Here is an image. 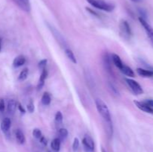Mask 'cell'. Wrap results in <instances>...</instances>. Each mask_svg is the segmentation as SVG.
Segmentation results:
<instances>
[{
  "instance_id": "obj_7",
  "label": "cell",
  "mask_w": 153,
  "mask_h": 152,
  "mask_svg": "<svg viewBox=\"0 0 153 152\" xmlns=\"http://www.w3.org/2000/svg\"><path fill=\"white\" fill-rule=\"evenodd\" d=\"M134 104H135L136 107L138 109H140L142 111L145 112V113H150V114L153 115V108L150 107L149 106H148L144 101H134Z\"/></svg>"
},
{
  "instance_id": "obj_25",
  "label": "cell",
  "mask_w": 153,
  "mask_h": 152,
  "mask_svg": "<svg viewBox=\"0 0 153 152\" xmlns=\"http://www.w3.org/2000/svg\"><path fill=\"white\" fill-rule=\"evenodd\" d=\"M32 135L34 138L37 139H40V137H42V132L40 129L38 128H34L32 131Z\"/></svg>"
},
{
  "instance_id": "obj_15",
  "label": "cell",
  "mask_w": 153,
  "mask_h": 152,
  "mask_svg": "<svg viewBox=\"0 0 153 152\" xmlns=\"http://www.w3.org/2000/svg\"><path fill=\"white\" fill-rule=\"evenodd\" d=\"M120 70V72L126 76H128V77H134V75H135L134 71L129 66L125 65V64H123V66L121 67V69Z\"/></svg>"
},
{
  "instance_id": "obj_31",
  "label": "cell",
  "mask_w": 153,
  "mask_h": 152,
  "mask_svg": "<svg viewBox=\"0 0 153 152\" xmlns=\"http://www.w3.org/2000/svg\"><path fill=\"white\" fill-rule=\"evenodd\" d=\"M17 108H18V110H19V112L22 113V114H25V110L24 109V107H22V105H21V104H19H19H17Z\"/></svg>"
},
{
  "instance_id": "obj_29",
  "label": "cell",
  "mask_w": 153,
  "mask_h": 152,
  "mask_svg": "<svg viewBox=\"0 0 153 152\" xmlns=\"http://www.w3.org/2000/svg\"><path fill=\"white\" fill-rule=\"evenodd\" d=\"M5 110V104H4V101L3 99H0V112L3 113Z\"/></svg>"
},
{
  "instance_id": "obj_6",
  "label": "cell",
  "mask_w": 153,
  "mask_h": 152,
  "mask_svg": "<svg viewBox=\"0 0 153 152\" xmlns=\"http://www.w3.org/2000/svg\"><path fill=\"white\" fill-rule=\"evenodd\" d=\"M139 21H140V24H141L142 26L143 27V28H144L145 31H146L149 40H150L151 42L153 43V28L147 22H146V19L140 17V16L139 17Z\"/></svg>"
},
{
  "instance_id": "obj_36",
  "label": "cell",
  "mask_w": 153,
  "mask_h": 152,
  "mask_svg": "<svg viewBox=\"0 0 153 152\" xmlns=\"http://www.w3.org/2000/svg\"><path fill=\"white\" fill-rule=\"evenodd\" d=\"M102 152H106V151L104 148H102Z\"/></svg>"
},
{
  "instance_id": "obj_11",
  "label": "cell",
  "mask_w": 153,
  "mask_h": 152,
  "mask_svg": "<svg viewBox=\"0 0 153 152\" xmlns=\"http://www.w3.org/2000/svg\"><path fill=\"white\" fill-rule=\"evenodd\" d=\"M11 126V121L9 118H4L1 122V130L4 133L8 132Z\"/></svg>"
},
{
  "instance_id": "obj_8",
  "label": "cell",
  "mask_w": 153,
  "mask_h": 152,
  "mask_svg": "<svg viewBox=\"0 0 153 152\" xmlns=\"http://www.w3.org/2000/svg\"><path fill=\"white\" fill-rule=\"evenodd\" d=\"M13 1L24 11L29 12L31 10L29 0H13Z\"/></svg>"
},
{
  "instance_id": "obj_17",
  "label": "cell",
  "mask_w": 153,
  "mask_h": 152,
  "mask_svg": "<svg viewBox=\"0 0 153 152\" xmlns=\"http://www.w3.org/2000/svg\"><path fill=\"white\" fill-rule=\"evenodd\" d=\"M111 58L108 55V54L105 53L103 56V63H104V65L105 66V69L108 72L111 71Z\"/></svg>"
},
{
  "instance_id": "obj_16",
  "label": "cell",
  "mask_w": 153,
  "mask_h": 152,
  "mask_svg": "<svg viewBox=\"0 0 153 152\" xmlns=\"http://www.w3.org/2000/svg\"><path fill=\"white\" fill-rule=\"evenodd\" d=\"M16 107H17V103H16V101L13 99H10L8 101V103H7V112L10 114H13L15 113V111H16Z\"/></svg>"
},
{
  "instance_id": "obj_32",
  "label": "cell",
  "mask_w": 153,
  "mask_h": 152,
  "mask_svg": "<svg viewBox=\"0 0 153 152\" xmlns=\"http://www.w3.org/2000/svg\"><path fill=\"white\" fill-rule=\"evenodd\" d=\"M143 101H144L148 106H149V107L153 108V99H146Z\"/></svg>"
},
{
  "instance_id": "obj_2",
  "label": "cell",
  "mask_w": 153,
  "mask_h": 152,
  "mask_svg": "<svg viewBox=\"0 0 153 152\" xmlns=\"http://www.w3.org/2000/svg\"><path fill=\"white\" fill-rule=\"evenodd\" d=\"M86 1L93 7L106 12H111L115 8V5L113 3L108 2L105 0H86Z\"/></svg>"
},
{
  "instance_id": "obj_4",
  "label": "cell",
  "mask_w": 153,
  "mask_h": 152,
  "mask_svg": "<svg viewBox=\"0 0 153 152\" xmlns=\"http://www.w3.org/2000/svg\"><path fill=\"white\" fill-rule=\"evenodd\" d=\"M125 80L127 84H128V86H129L130 89H131V90L134 94H136V95H140V94L143 93V88L140 86V83H137L136 80L131 78H126Z\"/></svg>"
},
{
  "instance_id": "obj_19",
  "label": "cell",
  "mask_w": 153,
  "mask_h": 152,
  "mask_svg": "<svg viewBox=\"0 0 153 152\" xmlns=\"http://www.w3.org/2000/svg\"><path fill=\"white\" fill-rule=\"evenodd\" d=\"M51 148L53 151L58 152L61 149V139L59 138H55L51 142Z\"/></svg>"
},
{
  "instance_id": "obj_21",
  "label": "cell",
  "mask_w": 153,
  "mask_h": 152,
  "mask_svg": "<svg viewBox=\"0 0 153 152\" xmlns=\"http://www.w3.org/2000/svg\"><path fill=\"white\" fill-rule=\"evenodd\" d=\"M49 28H50V29H51V31H52V32L54 34V36H55V37H56L57 40H58V41H59L60 44L62 45V43H63V44L65 45V40H64V38H63V37H62V36H61V34H60V33L58 32V31H57V30H55V28H52V27L49 26Z\"/></svg>"
},
{
  "instance_id": "obj_5",
  "label": "cell",
  "mask_w": 153,
  "mask_h": 152,
  "mask_svg": "<svg viewBox=\"0 0 153 152\" xmlns=\"http://www.w3.org/2000/svg\"><path fill=\"white\" fill-rule=\"evenodd\" d=\"M82 144L87 152H94L95 149V143L92 137L89 135H85L82 139Z\"/></svg>"
},
{
  "instance_id": "obj_20",
  "label": "cell",
  "mask_w": 153,
  "mask_h": 152,
  "mask_svg": "<svg viewBox=\"0 0 153 152\" xmlns=\"http://www.w3.org/2000/svg\"><path fill=\"white\" fill-rule=\"evenodd\" d=\"M51 101H52V98H51L50 94L49 92H44L41 98L42 104H43L44 106H48L50 104Z\"/></svg>"
},
{
  "instance_id": "obj_35",
  "label": "cell",
  "mask_w": 153,
  "mask_h": 152,
  "mask_svg": "<svg viewBox=\"0 0 153 152\" xmlns=\"http://www.w3.org/2000/svg\"><path fill=\"white\" fill-rule=\"evenodd\" d=\"M131 1H133V2H135V3H139V2H141V1H143V0H131Z\"/></svg>"
},
{
  "instance_id": "obj_9",
  "label": "cell",
  "mask_w": 153,
  "mask_h": 152,
  "mask_svg": "<svg viewBox=\"0 0 153 152\" xmlns=\"http://www.w3.org/2000/svg\"><path fill=\"white\" fill-rule=\"evenodd\" d=\"M137 72L139 75L144 77H153V69H146L143 68H137Z\"/></svg>"
},
{
  "instance_id": "obj_37",
  "label": "cell",
  "mask_w": 153,
  "mask_h": 152,
  "mask_svg": "<svg viewBox=\"0 0 153 152\" xmlns=\"http://www.w3.org/2000/svg\"></svg>"
},
{
  "instance_id": "obj_22",
  "label": "cell",
  "mask_w": 153,
  "mask_h": 152,
  "mask_svg": "<svg viewBox=\"0 0 153 152\" xmlns=\"http://www.w3.org/2000/svg\"><path fill=\"white\" fill-rule=\"evenodd\" d=\"M28 68L23 69L20 72L19 76H18V80H21V81H22V80H25V79L28 77Z\"/></svg>"
},
{
  "instance_id": "obj_18",
  "label": "cell",
  "mask_w": 153,
  "mask_h": 152,
  "mask_svg": "<svg viewBox=\"0 0 153 152\" xmlns=\"http://www.w3.org/2000/svg\"><path fill=\"white\" fill-rule=\"evenodd\" d=\"M64 52H65L66 56L67 57V58H68L72 63H73L74 64L77 63V60H76V56H75L74 53H73V51H72L71 49H68V48H66Z\"/></svg>"
},
{
  "instance_id": "obj_26",
  "label": "cell",
  "mask_w": 153,
  "mask_h": 152,
  "mask_svg": "<svg viewBox=\"0 0 153 152\" xmlns=\"http://www.w3.org/2000/svg\"><path fill=\"white\" fill-rule=\"evenodd\" d=\"M79 145H80V142H79V140L78 138H75L74 140H73V150L74 151L78 150L79 147Z\"/></svg>"
},
{
  "instance_id": "obj_33",
  "label": "cell",
  "mask_w": 153,
  "mask_h": 152,
  "mask_svg": "<svg viewBox=\"0 0 153 152\" xmlns=\"http://www.w3.org/2000/svg\"><path fill=\"white\" fill-rule=\"evenodd\" d=\"M39 140H40V142L41 143V144H43V145H47V140H46V139L43 136H42Z\"/></svg>"
},
{
  "instance_id": "obj_13",
  "label": "cell",
  "mask_w": 153,
  "mask_h": 152,
  "mask_svg": "<svg viewBox=\"0 0 153 152\" xmlns=\"http://www.w3.org/2000/svg\"><path fill=\"white\" fill-rule=\"evenodd\" d=\"M15 137H16V142L19 145H23L25 142V137L20 129H17L15 131Z\"/></svg>"
},
{
  "instance_id": "obj_27",
  "label": "cell",
  "mask_w": 153,
  "mask_h": 152,
  "mask_svg": "<svg viewBox=\"0 0 153 152\" xmlns=\"http://www.w3.org/2000/svg\"><path fill=\"white\" fill-rule=\"evenodd\" d=\"M46 64H47V60L46 59L41 60V61L38 63L39 69H42V70L44 69H46Z\"/></svg>"
},
{
  "instance_id": "obj_28",
  "label": "cell",
  "mask_w": 153,
  "mask_h": 152,
  "mask_svg": "<svg viewBox=\"0 0 153 152\" xmlns=\"http://www.w3.org/2000/svg\"><path fill=\"white\" fill-rule=\"evenodd\" d=\"M27 110L31 113H32L34 111V104L32 101H30L29 103L28 104V105H27Z\"/></svg>"
},
{
  "instance_id": "obj_10",
  "label": "cell",
  "mask_w": 153,
  "mask_h": 152,
  "mask_svg": "<svg viewBox=\"0 0 153 152\" xmlns=\"http://www.w3.org/2000/svg\"><path fill=\"white\" fill-rule=\"evenodd\" d=\"M25 58L23 55H19V56L16 57L13 61V66L15 68H19V67L22 66L25 63Z\"/></svg>"
},
{
  "instance_id": "obj_24",
  "label": "cell",
  "mask_w": 153,
  "mask_h": 152,
  "mask_svg": "<svg viewBox=\"0 0 153 152\" xmlns=\"http://www.w3.org/2000/svg\"><path fill=\"white\" fill-rule=\"evenodd\" d=\"M63 119H64V118H63V114L61 113V112H57L55 116V122H56V124H58V125H61V124L63 123Z\"/></svg>"
},
{
  "instance_id": "obj_12",
  "label": "cell",
  "mask_w": 153,
  "mask_h": 152,
  "mask_svg": "<svg viewBox=\"0 0 153 152\" xmlns=\"http://www.w3.org/2000/svg\"><path fill=\"white\" fill-rule=\"evenodd\" d=\"M47 75H48L47 70H46V69L42 70L41 75H40V78H39V80H38V83H37V89H41L42 88H43V85H44L45 83V80H46V78L47 77Z\"/></svg>"
},
{
  "instance_id": "obj_1",
  "label": "cell",
  "mask_w": 153,
  "mask_h": 152,
  "mask_svg": "<svg viewBox=\"0 0 153 152\" xmlns=\"http://www.w3.org/2000/svg\"><path fill=\"white\" fill-rule=\"evenodd\" d=\"M96 107H97V111L99 112L105 123H111V116L110 110L107 104L100 98H97L95 101Z\"/></svg>"
},
{
  "instance_id": "obj_14",
  "label": "cell",
  "mask_w": 153,
  "mask_h": 152,
  "mask_svg": "<svg viewBox=\"0 0 153 152\" xmlns=\"http://www.w3.org/2000/svg\"><path fill=\"white\" fill-rule=\"evenodd\" d=\"M111 58V61H113V63L114 64L115 66L117 67L119 69H120L121 67L123 66V61H121L119 55H116V54H112Z\"/></svg>"
},
{
  "instance_id": "obj_3",
  "label": "cell",
  "mask_w": 153,
  "mask_h": 152,
  "mask_svg": "<svg viewBox=\"0 0 153 152\" xmlns=\"http://www.w3.org/2000/svg\"><path fill=\"white\" fill-rule=\"evenodd\" d=\"M120 34L124 39L129 40L131 38L132 33H131V27H130L129 24L127 21H121L120 23Z\"/></svg>"
},
{
  "instance_id": "obj_30",
  "label": "cell",
  "mask_w": 153,
  "mask_h": 152,
  "mask_svg": "<svg viewBox=\"0 0 153 152\" xmlns=\"http://www.w3.org/2000/svg\"><path fill=\"white\" fill-rule=\"evenodd\" d=\"M109 88H110V89H111L112 92H113L114 95H119V91L117 90V88L115 87L113 84L109 85Z\"/></svg>"
},
{
  "instance_id": "obj_23",
  "label": "cell",
  "mask_w": 153,
  "mask_h": 152,
  "mask_svg": "<svg viewBox=\"0 0 153 152\" xmlns=\"http://www.w3.org/2000/svg\"><path fill=\"white\" fill-rule=\"evenodd\" d=\"M58 135H59V139L61 140H64L67 139L68 136V131L66 128H60L58 130Z\"/></svg>"
},
{
  "instance_id": "obj_34",
  "label": "cell",
  "mask_w": 153,
  "mask_h": 152,
  "mask_svg": "<svg viewBox=\"0 0 153 152\" xmlns=\"http://www.w3.org/2000/svg\"><path fill=\"white\" fill-rule=\"evenodd\" d=\"M1 48H2V39L0 37V52H1Z\"/></svg>"
}]
</instances>
